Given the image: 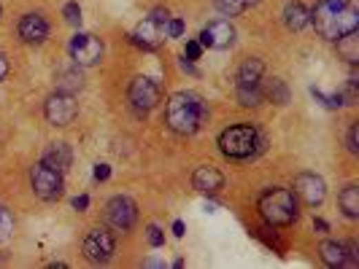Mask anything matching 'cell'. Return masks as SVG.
<instances>
[{
	"label": "cell",
	"mask_w": 359,
	"mask_h": 269,
	"mask_svg": "<svg viewBox=\"0 0 359 269\" xmlns=\"http://www.w3.org/2000/svg\"><path fill=\"white\" fill-rule=\"evenodd\" d=\"M116 250V239L108 229H92L84 239V256L92 264H105Z\"/></svg>",
	"instance_id": "obj_10"
},
{
	"label": "cell",
	"mask_w": 359,
	"mask_h": 269,
	"mask_svg": "<svg viewBox=\"0 0 359 269\" xmlns=\"http://www.w3.org/2000/svg\"><path fill=\"white\" fill-rule=\"evenodd\" d=\"M270 103H276V105H287L289 103V89H287V84L281 81V78H270L267 81V89L262 92Z\"/></svg>",
	"instance_id": "obj_22"
},
{
	"label": "cell",
	"mask_w": 359,
	"mask_h": 269,
	"mask_svg": "<svg viewBox=\"0 0 359 269\" xmlns=\"http://www.w3.org/2000/svg\"><path fill=\"white\" fill-rule=\"evenodd\" d=\"M73 208L79 210V213H81V210H87V208H90V197H87V194L76 197V200H73Z\"/></svg>",
	"instance_id": "obj_34"
},
{
	"label": "cell",
	"mask_w": 359,
	"mask_h": 269,
	"mask_svg": "<svg viewBox=\"0 0 359 269\" xmlns=\"http://www.w3.org/2000/svg\"><path fill=\"white\" fill-rule=\"evenodd\" d=\"M160 84L154 78H146V76H138L127 89V97H130V105L138 111V114H149L157 103H160Z\"/></svg>",
	"instance_id": "obj_9"
},
{
	"label": "cell",
	"mask_w": 359,
	"mask_h": 269,
	"mask_svg": "<svg viewBox=\"0 0 359 269\" xmlns=\"http://www.w3.org/2000/svg\"><path fill=\"white\" fill-rule=\"evenodd\" d=\"M216 8H219L225 17H238V14L246 11L243 0H216Z\"/></svg>",
	"instance_id": "obj_26"
},
{
	"label": "cell",
	"mask_w": 359,
	"mask_h": 269,
	"mask_svg": "<svg viewBox=\"0 0 359 269\" xmlns=\"http://www.w3.org/2000/svg\"><path fill=\"white\" fill-rule=\"evenodd\" d=\"M163 242H165L163 229H160V226H149V245H152V248H160Z\"/></svg>",
	"instance_id": "obj_31"
},
{
	"label": "cell",
	"mask_w": 359,
	"mask_h": 269,
	"mask_svg": "<svg viewBox=\"0 0 359 269\" xmlns=\"http://www.w3.org/2000/svg\"><path fill=\"white\" fill-rule=\"evenodd\" d=\"M200 54H203V43L200 41H187V49H184V57L192 62V60H200Z\"/></svg>",
	"instance_id": "obj_30"
},
{
	"label": "cell",
	"mask_w": 359,
	"mask_h": 269,
	"mask_svg": "<svg viewBox=\"0 0 359 269\" xmlns=\"http://www.w3.org/2000/svg\"><path fill=\"white\" fill-rule=\"evenodd\" d=\"M232 41H235V28L225 19L211 22L205 30L200 32V43L208 46V49H227V46H232Z\"/></svg>",
	"instance_id": "obj_13"
},
{
	"label": "cell",
	"mask_w": 359,
	"mask_h": 269,
	"mask_svg": "<svg viewBox=\"0 0 359 269\" xmlns=\"http://www.w3.org/2000/svg\"><path fill=\"white\" fill-rule=\"evenodd\" d=\"M165 22H167V11H163V8H157V11H152L138 28H135V32H132V43L135 46H141V49H157L160 43H163L165 38Z\"/></svg>",
	"instance_id": "obj_5"
},
{
	"label": "cell",
	"mask_w": 359,
	"mask_h": 269,
	"mask_svg": "<svg viewBox=\"0 0 359 269\" xmlns=\"http://www.w3.org/2000/svg\"><path fill=\"white\" fill-rule=\"evenodd\" d=\"M0 11H3V8H0Z\"/></svg>",
	"instance_id": "obj_39"
},
{
	"label": "cell",
	"mask_w": 359,
	"mask_h": 269,
	"mask_svg": "<svg viewBox=\"0 0 359 269\" xmlns=\"http://www.w3.org/2000/svg\"><path fill=\"white\" fill-rule=\"evenodd\" d=\"M262 76H265V62L257 57H249L238 67V87H254L262 81Z\"/></svg>",
	"instance_id": "obj_18"
},
{
	"label": "cell",
	"mask_w": 359,
	"mask_h": 269,
	"mask_svg": "<svg viewBox=\"0 0 359 269\" xmlns=\"http://www.w3.org/2000/svg\"><path fill=\"white\" fill-rule=\"evenodd\" d=\"M192 186L200 194H216L225 186V175L216 167H197L192 173Z\"/></svg>",
	"instance_id": "obj_16"
},
{
	"label": "cell",
	"mask_w": 359,
	"mask_h": 269,
	"mask_svg": "<svg viewBox=\"0 0 359 269\" xmlns=\"http://www.w3.org/2000/svg\"><path fill=\"white\" fill-rule=\"evenodd\" d=\"M8 76V60H6V54L0 52V81Z\"/></svg>",
	"instance_id": "obj_35"
},
{
	"label": "cell",
	"mask_w": 359,
	"mask_h": 269,
	"mask_svg": "<svg viewBox=\"0 0 359 269\" xmlns=\"http://www.w3.org/2000/svg\"><path fill=\"white\" fill-rule=\"evenodd\" d=\"M284 22H287V28H289V30H294V32L302 30V28L311 22V11H308L302 3H297V0H294V3L287 6V11H284Z\"/></svg>",
	"instance_id": "obj_19"
},
{
	"label": "cell",
	"mask_w": 359,
	"mask_h": 269,
	"mask_svg": "<svg viewBox=\"0 0 359 269\" xmlns=\"http://www.w3.org/2000/svg\"><path fill=\"white\" fill-rule=\"evenodd\" d=\"M181 32H184V22L167 17V22H165V35H167V38H181Z\"/></svg>",
	"instance_id": "obj_29"
},
{
	"label": "cell",
	"mask_w": 359,
	"mask_h": 269,
	"mask_svg": "<svg viewBox=\"0 0 359 269\" xmlns=\"http://www.w3.org/2000/svg\"><path fill=\"white\" fill-rule=\"evenodd\" d=\"M219 149L227 159H249L265 149V138L254 124H232L219 135Z\"/></svg>",
	"instance_id": "obj_3"
},
{
	"label": "cell",
	"mask_w": 359,
	"mask_h": 269,
	"mask_svg": "<svg viewBox=\"0 0 359 269\" xmlns=\"http://www.w3.org/2000/svg\"><path fill=\"white\" fill-rule=\"evenodd\" d=\"M43 116L52 127H68L79 116V103L68 92H54L43 105Z\"/></svg>",
	"instance_id": "obj_7"
},
{
	"label": "cell",
	"mask_w": 359,
	"mask_h": 269,
	"mask_svg": "<svg viewBox=\"0 0 359 269\" xmlns=\"http://www.w3.org/2000/svg\"><path fill=\"white\" fill-rule=\"evenodd\" d=\"M14 232V218L6 208H0V242L8 239V235Z\"/></svg>",
	"instance_id": "obj_27"
},
{
	"label": "cell",
	"mask_w": 359,
	"mask_h": 269,
	"mask_svg": "<svg viewBox=\"0 0 359 269\" xmlns=\"http://www.w3.org/2000/svg\"><path fill=\"white\" fill-rule=\"evenodd\" d=\"M338 205H340L346 218H359V186H354V183L346 186L338 197Z\"/></svg>",
	"instance_id": "obj_20"
},
{
	"label": "cell",
	"mask_w": 359,
	"mask_h": 269,
	"mask_svg": "<svg viewBox=\"0 0 359 269\" xmlns=\"http://www.w3.org/2000/svg\"><path fill=\"white\" fill-rule=\"evenodd\" d=\"M311 22L316 25V32L327 41H338L359 28V11L349 0H322L311 11Z\"/></svg>",
	"instance_id": "obj_1"
},
{
	"label": "cell",
	"mask_w": 359,
	"mask_h": 269,
	"mask_svg": "<svg viewBox=\"0 0 359 269\" xmlns=\"http://www.w3.org/2000/svg\"><path fill=\"white\" fill-rule=\"evenodd\" d=\"M205 119H208V108L195 92H176L167 100L165 121L176 135H195Z\"/></svg>",
	"instance_id": "obj_2"
},
{
	"label": "cell",
	"mask_w": 359,
	"mask_h": 269,
	"mask_svg": "<svg viewBox=\"0 0 359 269\" xmlns=\"http://www.w3.org/2000/svg\"><path fill=\"white\" fill-rule=\"evenodd\" d=\"M338 54L349 62V65H357L359 62V35H357V30L349 32V35H343V38H338Z\"/></svg>",
	"instance_id": "obj_21"
},
{
	"label": "cell",
	"mask_w": 359,
	"mask_h": 269,
	"mask_svg": "<svg viewBox=\"0 0 359 269\" xmlns=\"http://www.w3.org/2000/svg\"><path fill=\"white\" fill-rule=\"evenodd\" d=\"M79 87H81V73L79 70H60L57 73V92L73 94Z\"/></svg>",
	"instance_id": "obj_23"
},
{
	"label": "cell",
	"mask_w": 359,
	"mask_h": 269,
	"mask_svg": "<svg viewBox=\"0 0 359 269\" xmlns=\"http://www.w3.org/2000/svg\"><path fill=\"white\" fill-rule=\"evenodd\" d=\"M314 226H316V232H327V229H329V226H327V221H322V218H316V221H314Z\"/></svg>",
	"instance_id": "obj_37"
},
{
	"label": "cell",
	"mask_w": 359,
	"mask_h": 269,
	"mask_svg": "<svg viewBox=\"0 0 359 269\" xmlns=\"http://www.w3.org/2000/svg\"><path fill=\"white\" fill-rule=\"evenodd\" d=\"M30 183H33L35 197H41L43 202H54L63 197V173L52 170L49 164H35L30 173Z\"/></svg>",
	"instance_id": "obj_6"
},
{
	"label": "cell",
	"mask_w": 359,
	"mask_h": 269,
	"mask_svg": "<svg viewBox=\"0 0 359 269\" xmlns=\"http://www.w3.org/2000/svg\"><path fill=\"white\" fill-rule=\"evenodd\" d=\"M349 151L359 153V124H351V129H349Z\"/></svg>",
	"instance_id": "obj_32"
},
{
	"label": "cell",
	"mask_w": 359,
	"mask_h": 269,
	"mask_svg": "<svg viewBox=\"0 0 359 269\" xmlns=\"http://www.w3.org/2000/svg\"><path fill=\"white\" fill-rule=\"evenodd\" d=\"M257 3H260V0H243V6H246V8H249V6H257Z\"/></svg>",
	"instance_id": "obj_38"
},
{
	"label": "cell",
	"mask_w": 359,
	"mask_h": 269,
	"mask_svg": "<svg viewBox=\"0 0 359 269\" xmlns=\"http://www.w3.org/2000/svg\"><path fill=\"white\" fill-rule=\"evenodd\" d=\"M70 57L76 65H84V67H92L103 60V41L90 35V32H76L70 38Z\"/></svg>",
	"instance_id": "obj_8"
},
{
	"label": "cell",
	"mask_w": 359,
	"mask_h": 269,
	"mask_svg": "<svg viewBox=\"0 0 359 269\" xmlns=\"http://www.w3.org/2000/svg\"><path fill=\"white\" fill-rule=\"evenodd\" d=\"M294 194H297L305 205L319 208L327 197V186L316 173H300V175L294 178Z\"/></svg>",
	"instance_id": "obj_12"
},
{
	"label": "cell",
	"mask_w": 359,
	"mask_h": 269,
	"mask_svg": "<svg viewBox=\"0 0 359 269\" xmlns=\"http://www.w3.org/2000/svg\"><path fill=\"white\" fill-rule=\"evenodd\" d=\"M111 178V167L108 164H98L95 167V180H108Z\"/></svg>",
	"instance_id": "obj_33"
},
{
	"label": "cell",
	"mask_w": 359,
	"mask_h": 269,
	"mask_svg": "<svg viewBox=\"0 0 359 269\" xmlns=\"http://www.w3.org/2000/svg\"><path fill=\"white\" fill-rule=\"evenodd\" d=\"M63 17H65L68 25H79V22H81V8H79V3H68L65 8H63Z\"/></svg>",
	"instance_id": "obj_28"
},
{
	"label": "cell",
	"mask_w": 359,
	"mask_h": 269,
	"mask_svg": "<svg viewBox=\"0 0 359 269\" xmlns=\"http://www.w3.org/2000/svg\"><path fill=\"white\" fill-rule=\"evenodd\" d=\"M260 215L270 226H289L297 221V197L289 189H270L257 202Z\"/></svg>",
	"instance_id": "obj_4"
},
{
	"label": "cell",
	"mask_w": 359,
	"mask_h": 269,
	"mask_svg": "<svg viewBox=\"0 0 359 269\" xmlns=\"http://www.w3.org/2000/svg\"><path fill=\"white\" fill-rule=\"evenodd\" d=\"M262 100H265V94H262L260 84H254V87H238V103L240 105L254 108V105H260Z\"/></svg>",
	"instance_id": "obj_24"
},
{
	"label": "cell",
	"mask_w": 359,
	"mask_h": 269,
	"mask_svg": "<svg viewBox=\"0 0 359 269\" xmlns=\"http://www.w3.org/2000/svg\"><path fill=\"white\" fill-rule=\"evenodd\" d=\"M105 215H108V224L119 232H130L135 218H138V208L130 197H114L108 205H105Z\"/></svg>",
	"instance_id": "obj_11"
},
{
	"label": "cell",
	"mask_w": 359,
	"mask_h": 269,
	"mask_svg": "<svg viewBox=\"0 0 359 269\" xmlns=\"http://www.w3.org/2000/svg\"><path fill=\"white\" fill-rule=\"evenodd\" d=\"M184 232H187L184 221H176V224H173V235H176V237H184Z\"/></svg>",
	"instance_id": "obj_36"
},
{
	"label": "cell",
	"mask_w": 359,
	"mask_h": 269,
	"mask_svg": "<svg viewBox=\"0 0 359 269\" xmlns=\"http://www.w3.org/2000/svg\"><path fill=\"white\" fill-rule=\"evenodd\" d=\"M19 38L25 43H43L49 38V22L41 14H25L19 22Z\"/></svg>",
	"instance_id": "obj_14"
},
{
	"label": "cell",
	"mask_w": 359,
	"mask_h": 269,
	"mask_svg": "<svg viewBox=\"0 0 359 269\" xmlns=\"http://www.w3.org/2000/svg\"><path fill=\"white\" fill-rule=\"evenodd\" d=\"M311 94L322 103V105H327V108H340V105H346V100H343V92H332V94H327V92L322 89H311Z\"/></svg>",
	"instance_id": "obj_25"
},
{
	"label": "cell",
	"mask_w": 359,
	"mask_h": 269,
	"mask_svg": "<svg viewBox=\"0 0 359 269\" xmlns=\"http://www.w3.org/2000/svg\"><path fill=\"white\" fill-rule=\"evenodd\" d=\"M43 164H49L52 170H60V173H65L68 167H70V162H73V153L68 149L65 143H52L49 149L43 151V159H41Z\"/></svg>",
	"instance_id": "obj_17"
},
{
	"label": "cell",
	"mask_w": 359,
	"mask_h": 269,
	"mask_svg": "<svg viewBox=\"0 0 359 269\" xmlns=\"http://www.w3.org/2000/svg\"><path fill=\"white\" fill-rule=\"evenodd\" d=\"M319 253H322V261H325L327 267H332V269L354 267V264H357V261L349 256V248H346V242H332V239H327V242H322Z\"/></svg>",
	"instance_id": "obj_15"
}]
</instances>
